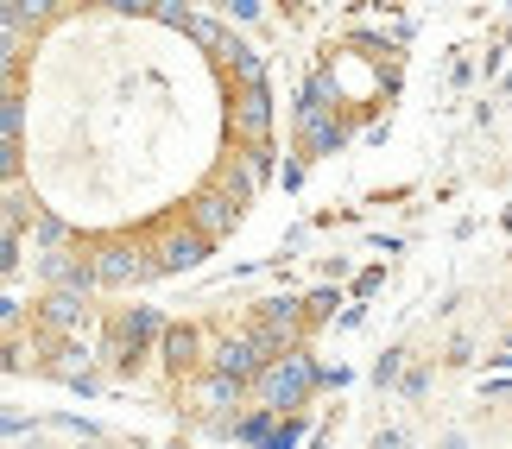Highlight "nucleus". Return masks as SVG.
Listing matches in <instances>:
<instances>
[{"mask_svg":"<svg viewBox=\"0 0 512 449\" xmlns=\"http://www.w3.org/2000/svg\"><path fill=\"white\" fill-rule=\"evenodd\" d=\"M260 399L266 412H298V405L310 399V386H317V367H310V355H298V348H285V355H272L260 374Z\"/></svg>","mask_w":512,"mask_h":449,"instance_id":"nucleus-1","label":"nucleus"},{"mask_svg":"<svg viewBox=\"0 0 512 449\" xmlns=\"http://www.w3.org/2000/svg\"><path fill=\"white\" fill-rule=\"evenodd\" d=\"M234 222H241V203L228 197V190H203V197L190 203V234L196 241H222V234H234Z\"/></svg>","mask_w":512,"mask_h":449,"instance_id":"nucleus-2","label":"nucleus"},{"mask_svg":"<svg viewBox=\"0 0 512 449\" xmlns=\"http://www.w3.org/2000/svg\"><path fill=\"white\" fill-rule=\"evenodd\" d=\"M266 361H272V355L260 348V336H253V329H247V336H228L222 348H215V374H222V380H234V386H247V380L260 374Z\"/></svg>","mask_w":512,"mask_h":449,"instance_id":"nucleus-3","label":"nucleus"},{"mask_svg":"<svg viewBox=\"0 0 512 449\" xmlns=\"http://www.w3.org/2000/svg\"><path fill=\"white\" fill-rule=\"evenodd\" d=\"M298 146L310 152V159H317V152H336V146H342V121L317 102V95H304V102H298Z\"/></svg>","mask_w":512,"mask_h":449,"instance_id":"nucleus-4","label":"nucleus"},{"mask_svg":"<svg viewBox=\"0 0 512 449\" xmlns=\"http://www.w3.org/2000/svg\"><path fill=\"white\" fill-rule=\"evenodd\" d=\"M234 133H241V140H253V146H266V133H272V95H266V83H247V89H241Z\"/></svg>","mask_w":512,"mask_h":449,"instance_id":"nucleus-5","label":"nucleus"},{"mask_svg":"<svg viewBox=\"0 0 512 449\" xmlns=\"http://www.w3.org/2000/svg\"><path fill=\"white\" fill-rule=\"evenodd\" d=\"M146 253L140 247H108L102 253V260H89V279L95 285H127V279H146Z\"/></svg>","mask_w":512,"mask_h":449,"instance_id":"nucleus-6","label":"nucleus"},{"mask_svg":"<svg viewBox=\"0 0 512 449\" xmlns=\"http://www.w3.org/2000/svg\"><path fill=\"white\" fill-rule=\"evenodd\" d=\"M203 260H209V241H196L190 228H171V234H165L159 272H190V266H203Z\"/></svg>","mask_w":512,"mask_h":449,"instance_id":"nucleus-7","label":"nucleus"},{"mask_svg":"<svg viewBox=\"0 0 512 449\" xmlns=\"http://www.w3.org/2000/svg\"><path fill=\"white\" fill-rule=\"evenodd\" d=\"M159 317H152V310H133V317L121 323V361H140V348L152 342V336H159Z\"/></svg>","mask_w":512,"mask_h":449,"instance_id":"nucleus-8","label":"nucleus"},{"mask_svg":"<svg viewBox=\"0 0 512 449\" xmlns=\"http://www.w3.org/2000/svg\"><path fill=\"white\" fill-rule=\"evenodd\" d=\"M234 399H241V386H234V380H222V374L196 386V405H203V412H222V405H234Z\"/></svg>","mask_w":512,"mask_h":449,"instance_id":"nucleus-9","label":"nucleus"},{"mask_svg":"<svg viewBox=\"0 0 512 449\" xmlns=\"http://www.w3.org/2000/svg\"><path fill=\"white\" fill-rule=\"evenodd\" d=\"M45 323H57V329L83 323V298H76V291H57V298L45 304Z\"/></svg>","mask_w":512,"mask_h":449,"instance_id":"nucleus-10","label":"nucleus"},{"mask_svg":"<svg viewBox=\"0 0 512 449\" xmlns=\"http://www.w3.org/2000/svg\"><path fill=\"white\" fill-rule=\"evenodd\" d=\"M165 361H171V367L196 361V329H165Z\"/></svg>","mask_w":512,"mask_h":449,"instance_id":"nucleus-11","label":"nucleus"},{"mask_svg":"<svg viewBox=\"0 0 512 449\" xmlns=\"http://www.w3.org/2000/svg\"><path fill=\"white\" fill-rule=\"evenodd\" d=\"M336 291H310V298H304V317H336Z\"/></svg>","mask_w":512,"mask_h":449,"instance_id":"nucleus-12","label":"nucleus"},{"mask_svg":"<svg viewBox=\"0 0 512 449\" xmlns=\"http://www.w3.org/2000/svg\"><path fill=\"white\" fill-rule=\"evenodd\" d=\"M298 437H304V424H298V418H291V424H279V431H272V437H266V449H298Z\"/></svg>","mask_w":512,"mask_h":449,"instance_id":"nucleus-13","label":"nucleus"},{"mask_svg":"<svg viewBox=\"0 0 512 449\" xmlns=\"http://www.w3.org/2000/svg\"><path fill=\"white\" fill-rule=\"evenodd\" d=\"M241 437H247V443H266V437H272V412H253V418L241 424Z\"/></svg>","mask_w":512,"mask_h":449,"instance_id":"nucleus-14","label":"nucleus"},{"mask_svg":"<svg viewBox=\"0 0 512 449\" xmlns=\"http://www.w3.org/2000/svg\"><path fill=\"white\" fill-rule=\"evenodd\" d=\"M13 171H19V146H13V140H0V184H7Z\"/></svg>","mask_w":512,"mask_h":449,"instance_id":"nucleus-15","label":"nucleus"},{"mask_svg":"<svg viewBox=\"0 0 512 449\" xmlns=\"http://www.w3.org/2000/svg\"><path fill=\"white\" fill-rule=\"evenodd\" d=\"M13 51H19V38H13V26H0V70H13Z\"/></svg>","mask_w":512,"mask_h":449,"instance_id":"nucleus-16","label":"nucleus"},{"mask_svg":"<svg viewBox=\"0 0 512 449\" xmlns=\"http://www.w3.org/2000/svg\"><path fill=\"white\" fill-rule=\"evenodd\" d=\"M13 127H19V102H0V140H13Z\"/></svg>","mask_w":512,"mask_h":449,"instance_id":"nucleus-17","label":"nucleus"},{"mask_svg":"<svg viewBox=\"0 0 512 449\" xmlns=\"http://www.w3.org/2000/svg\"><path fill=\"white\" fill-rule=\"evenodd\" d=\"M0 102H13V70H0Z\"/></svg>","mask_w":512,"mask_h":449,"instance_id":"nucleus-18","label":"nucleus"},{"mask_svg":"<svg viewBox=\"0 0 512 449\" xmlns=\"http://www.w3.org/2000/svg\"><path fill=\"white\" fill-rule=\"evenodd\" d=\"M443 449H468V443H462V437H449V443H443Z\"/></svg>","mask_w":512,"mask_h":449,"instance_id":"nucleus-19","label":"nucleus"},{"mask_svg":"<svg viewBox=\"0 0 512 449\" xmlns=\"http://www.w3.org/2000/svg\"><path fill=\"white\" fill-rule=\"evenodd\" d=\"M7 317H13V304H0V323H7Z\"/></svg>","mask_w":512,"mask_h":449,"instance_id":"nucleus-20","label":"nucleus"}]
</instances>
